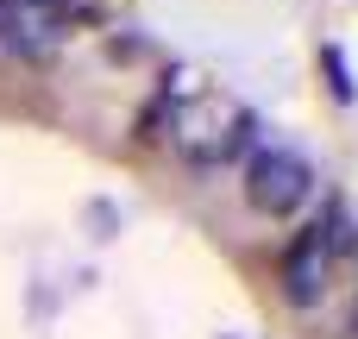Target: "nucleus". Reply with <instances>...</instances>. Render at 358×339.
I'll list each match as a JSON object with an SVG mask.
<instances>
[{
    "instance_id": "2",
    "label": "nucleus",
    "mask_w": 358,
    "mask_h": 339,
    "mask_svg": "<svg viewBox=\"0 0 358 339\" xmlns=\"http://www.w3.org/2000/svg\"><path fill=\"white\" fill-rule=\"evenodd\" d=\"M308 195H315V170H308L296 151H258V157L245 164V201H252L258 214L283 220V214H296Z\"/></svg>"
},
{
    "instance_id": "1",
    "label": "nucleus",
    "mask_w": 358,
    "mask_h": 339,
    "mask_svg": "<svg viewBox=\"0 0 358 339\" xmlns=\"http://www.w3.org/2000/svg\"><path fill=\"white\" fill-rule=\"evenodd\" d=\"M170 145L189 157V164H233L245 145H252V113L220 94V88H201L189 94L176 113H170Z\"/></svg>"
},
{
    "instance_id": "5",
    "label": "nucleus",
    "mask_w": 358,
    "mask_h": 339,
    "mask_svg": "<svg viewBox=\"0 0 358 339\" xmlns=\"http://www.w3.org/2000/svg\"><path fill=\"white\" fill-rule=\"evenodd\" d=\"M352 333H358V308H352Z\"/></svg>"
},
{
    "instance_id": "3",
    "label": "nucleus",
    "mask_w": 358,
    "mask_h": 339,
    "mask_svg": "<svg viewBox=\"0 0 358 339\" xmlns=\"http://www.w3.org/2000/svg\"><path fill=\"white\" fill-rule=\"evenodd\" d=\"M63 0H0V57H38L63 38Z\"/></svg>"
},
{
    "instance_id": "4",
    "label": "nucleus",
    "mask_w": 358,
    "mask_h": 339,
    "mask_svg": "<svg viewBox=\"0 0 358 339\" xmlns=\"http://www.w3.org/2000/svg\"><path fill=\"white\" fill-rule=\"evenodd\" d=\"M334 245H340V233H327V226H315V233L296 239V252H289V264H283V283H289V302H296V308H308V302L327 289Z\"/></svg>"
}]
</instances>
